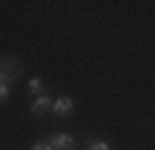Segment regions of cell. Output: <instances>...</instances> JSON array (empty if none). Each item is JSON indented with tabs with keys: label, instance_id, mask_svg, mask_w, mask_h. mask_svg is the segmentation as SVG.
<instances>
[{
	"label": "cell",
	"instance_id": "obj_7",
	"mask_svg": "<svg viewBox=\"0 0 155 150\" xmlns=\"http://www.w3.org/2000/svg\"><path fill=\"white\" fill-rule=\"evenodd\" d=\"M30 150H53V145L48 143V140H35V143L30 145Z\"/></svg>",
	"mask_w": 155,
	"mask_h": 150
},
{
	"label": "cell",
	"instance_id": "obj_1",
	"mask_svg": "<svg viewBox=\"0 0 155 150\" xmlns=\"http://www.w3.org/2000/svg\"><path fill=\"white\" fill-rule=\"evenodd\" d=\"M20 73H23L20 60H15V58H3V60H0V105L10 100L13 83L18 80Z\"/></svg>",
	"mask_w": 155,
	"mask_h": 150
},
{
	"label": "cell",
	"instance_id": "obj_4",
	"mask_svg": "<svg viewBox=\"0 0 155 150\" xmlns=\"http://www.w3.org/2000/svg\"><path fill=\"white\" fill-rule=\"evenodd\" d=\"M73 108H75L73 98L60 95V98H55V100H53V110H50V113H55L58 118H63V115H70V113H73Z\"/></svg>",
	"mask_w": 155,
	"mask_h": 150
},
{
	"label": "cell",
	"instance_id": "obj_5",
	"mask_svg": "<svg viewBox=\"0 0 155 150\" xmlns=\"http://www.w3.org/2000/svg\"><path fill=\"white\" fill-rule=\"evenodd\" d=\"M43 78L40 75H35V78H30V80H28V90H30V93L38 98V95H43Z\"/></svg>",
	"mask_w": 155,
	"mask_h": 150
},
{
	"label": "cell",
	"instance_id": "obj_6",
	"mask_svg": "<svg viewBox=\"0 0 155 150\" xmlns=\"http://www.w3.org/2000/svg\"><path fill=\"white\" fill-rule=\"evenodd\" d=\"M85 145H88V150H110V143L103 138H90Z\"/></svg>",
	"mask_w": 155,
	"mask_h": 150
},
{
	"label": "cell",
	"instance_id": "obj_2",
	"mask_svg": "<svg viewBox=\"0 0 155 150\" xmlns=\"http://www.w3.org/2000/svg\"><path fill=\"white\" fill-rule=\"evenodd\" d=\"M53 110V98L50 95H38L33 103H30V113L35 115V118H43V115H48Z\"/></svg>",
	"mask_w": 155,
	"mask_h": 150
},
{
	"label": "cell",
	"instance_id": "obj_3",
	"mask_svg": "<svg viewBox=\"0 0 155 150\" xmlns=\"http://www.w3.org/2000/svg\"><path fill=\"white\" fill-rule=\"evenodd\" d=\"M48 143L53 145V150H75V138L70 133H55Z\"/></svg>",
	"mask_w": 155,
	"mask_h": 150
}]
</instances>
